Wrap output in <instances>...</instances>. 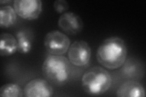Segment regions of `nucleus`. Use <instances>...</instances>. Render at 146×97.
<instances>
[{
  "label": "nucleus",
  "instance_id": "f257e3e1",
  "mask_svg": "<svg viewBox=\"0 0 146 97\" xmlns=\"http://www.w3.org/2000/svg\"><path fill=\"white\" fill-rule=\"evenodd\" d=\"M127 57L125 41L118 36L106 38L97 50L96 58L99 63L110 70H115L124 64Z\"/></svg>",
  "mask_w": 146,
  "mask_h": 97
},
{
  "label": "nucleus",
  "instance_id": "f03ea898",
  "mask_svg": "<svg viewBox=\"0 0 146 97\" xmlns=\"http://www.w3.org/2000/svg\"><path fill=\"white\" fill-rule=\"evenodd\" d=\"M42 72L49 82L56 86H63L70 80L71 63L63 55H51L42 64Z\"/></svg>",
  "mask_w": 146,
  "mask_h": 97
},
{
  "label": "nucleus",
  "instance_id": "7ed1b4c3",
  "mask_svg": "<svg viewBox=\"0 0 146 97\" xmlns=\"http://www.w3.org/2000/svg\"><path fill=\"white\" fill-rule=\"evenodd\" d=\"M111 76L106 69L94 66L86 71L82 78V86L86 94L93 96L101 95L110 88Z\"/></svg>",
  "mask_w": 146,
  "mask_h": 97
},
{
  "label": "nucleus",
  "instance_id": "20e7f679",
  "mask_svg": "<svg viewBox=\"0 0 146 97\" xmlns=\"http://www.w3.org/2000/svg\"><path fill=\"white\" fill-rule=\"evenodd\" d=\"M70 45L71 41L68 36L59 30L49 32L44 36V48L51 55H62L66 53Z\"/></svg>",
  "mask_w": 146,
  "mask_h": 97
},
{
  "label": "nucleus",
  "instance_id": "39448f33",
  "mask_svg": "<svg viewBox=\"0 0 146 97\" xmlns=\"http://www.w3.org/2000/svg\"><path fill=\"white\" fill-rule=\"evenodd\" d=\"M91 50L89 44L84 40H77L72 43L68 50V59L76 67H85L89 64Z\"/></svg>",
  "mask_w": 146,
  "mask_h": 97
},
{
  "label": "nucleus",
  "instance_id": "423d86ee",
  "mask_svg": "<svg viewBox=\"0 0 146 97\" xmlns=\"http://www.w3.org/2000/svg\"><path fill=\"white\" fill-rule=\"evenodd\" d=\"M13 9L23 19L35 20L42 12V2L40 0H15Z\"/></svg>",
  "mask_w": 146,
  "mask_h": 97
},
{
  "label": "nucleus",
  "instance_id": "0eeeda50",
  "mask_svg": "<svg viewBox=\"0 0 146 97\" xmlns=\"http://www.w3.org/2000/svg\"><path fill=\"white\" fill-rule=\"evenodd\" d=\"M58 26L65 34L75 35L83 30L84 22L76 13L66 12L59 17Z\"/></svg>",
  "mask_w": 146,
  "mask_h": 97
},
{
  "label": "nucleus",
  "instance_id": "6e6552de",
  "mask_svg": "<svg viewBox=\"0 0 146 97\" xmlns=\"http://www.w3.org/2000/svg\"><path fill=\"white\" fill-rule=\"evenodd\" d=\"M54 94L52 87L46 80L36 78L28 82L24 88L27 97H50Z\"/></svg>",
  "mask_w": 146,
  "mask_h": 97
},
{
  "label": "nucleus",
  "instance_id": "1a4fd4ad",
  "mask_svg": "<svg viewBox=\"0 0 146 97\" xmlns=\"http://www.w3.org/2000/svg\"><path fill=\"white\" fill-rule=\"evenodd\" d=\"M116 95L119 97H144L145 92L143 86L139 82L129 81L119 87Z\"/></svg>",
  "mask_w": 146,
  "mask_h": 97
},
{
  "label": "nucleus",
  "instance_id": "9d476101",
  "mask_svg": "<svg viewBox=\"0 0 146 97\" xmlns=\"http://www.w3.org/2000/svg\"><path fill=\"white\" fill-rule=\"evenodd\" d=\"M0 55L2 57L10 56L14 54L18 49L17 38L9 33H3L0 36Z\"/></svg>",
  "mask_w": 146,
  "mask_h": 97
},
{
  "label": "nucleus",
  "instance_id": "9b49d317",
  "mask_svg": "<svg viewBox=\"0 0 146 97\" xmlns=\"http://www.w3.org/2000/svg\"><path fill=\"white\" fill-rule=\"evenodd\" d=\"M17 14L12 6L5 5L0 7V26L4 28L11 27L15 24Z\"/></svg>",
  "mask_w": 146,
  "mask_h": 97
},
{
  "label": "nucleus",
  "instance_id": "f8f14e48",
  "mask_svg": "<svg viewBox=\"0 0 146 97\" xmlns=\"http://www.w3.org/2000/svg\"><path fill=\"white\" fill-rule=\"evenodd\" d=\"M16 38L18 43L17 51L23 54L29 53L32 49V40L26 32L23 30L18 31Z\"/></svg>",
  "mask_w": 146,
  "mask_h": 97
},
{
  "label": "nucleus",
  "instance_id": "ddd939ff",
  "mask_svg": "<svg viewBox=\"0 0 146 97\" xmlns=\"http://www.w3.org/2000/svg\"><path fill=\"white\" fill-rule=\"evenodd\" d=\"M23 95L24 90L14 83H7L0 89V96L2 97H22Z\"/></svg>",
  "mask_w": 146,
  "mask_h": 97
},
{
  "label": "nucleus",
  "instance_id": "4468645a",
  "mask_svg": "<svg viewBox=\"0 0 146 97\" xmlns=\"http://www.w3.org/2000/svg\"><path fill=\"white\" fill-rule=\"evenodd\" d=\"M55 11L58 13H64L69 9V4L65 0H56L54 2Z\"/></svg>",
  "mask_w": 146,
  "mask_h": 97
},
{
  "label": "nucleus",
  "instance_id": "2eb2a0df",
  "mask_svg": "<svg viewBox=\"0 0 146 97\" xmlns=\"http://www.w3.org/2000/svg\"><path fill=\"white\" fill-rule=\"evenodd\" d=\"M12 2H13V1H1V2H0V3H1V4L4 3V4H5V5H6V4H7V3H12Z\"/></svg>",
  "mask_w": 146,
  "mask_h": 97
}]
</instances>
